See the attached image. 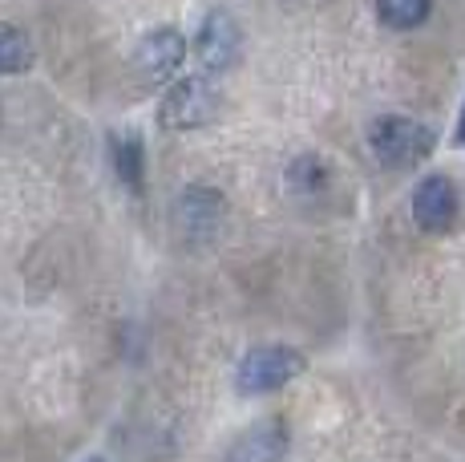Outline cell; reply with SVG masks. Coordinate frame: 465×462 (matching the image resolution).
<instances>
[{"mask_svg":"<svg viewBox=\"0 0 465 462\" xmlns=\"http://www.w3.org/2000/svg\"><path fill=\"white\" fill-rule=\"evenodd\" d=\"M433 142V130L417 118H405V114H389L369 126V146L384 166H417L421 158H429Z\"/></svg>","mask_w":465,"mask_h":462,"instance_id":"cell-1","label":"cell"},{"mask_svg":"<svg viewBox=\"0 0 465 462\" xmlns=\"http://www.w3.org/2000/svg\"><path fill=\"white\" fill-rule=\"evenodd\" d=\"M303 373V357L288 345H263V349H252L243 361H239V389L243 394H272V389L288 386L292 377Z\"/></svg>","mask_w":465,"mask_h":462,"instance_id":"cell-2","label":"cell"},{"mask_svg":"<svg viewBox=\"0 0 465 462\" xmlns=\"http://www.w3.org/2000/svg\"><path fill=\"white\" fill-rule=\"evenodd\" d=\"M219 110V90L207 77H183L170 85L163 97V126L166 130H194L203 122H211V114Z\"/></svg>","mask_w":465,"mask_h":462,"instance_id":"cell-3","label":"cell"},{"mask_svg":"<svg viewBox=\"0 0 465 462\" xmlns=\"http://www.w3.org/2000/svg\"><path fill=\"white\" fill-rule=\"evenodd\" d=\"M239 25L231 21V13H207V21L199 25V37H194V53H199L203 69L207 74H223L239 61Z\"/></svg>","mask_w":465,"mask_h":462,"instance_id":"cell-4","label":"cell"},{"mask_svg":"<svg viewBox=\"0 0 465 462\" xmlns=\"http://www.w3.org/2000/svg\"><path fill=\"white\" fill-rule=\"evenodd\" d=\"M413 216L425 231H450L458 219V191L445 175H429L413 191Z\"/></svg>","mask_w":465,"mask_h":462,"instance_id":"cell-5","label":"cell"},{"mask_svg":"<svg viewBox=\"0 0 465 462\" xmlns=\"http://www.w3.org/2000/svg\"><path fill=\"white\" fill-rule=\"evenodd\" d=\"M288 450V426L283 422H259L231 447L227 462H280Z\"/></svg>","mask_w":465,"mask_h":462,"instance_id":"cell-6","label":"cell"},{"mask_svg":"<svg viewBox=\"0 0 465 462\" xmlns=\"http://www.w3.org/2000/svg\"><path fill=\"white\" fill-rule=\"evenodd\" d=\"M183 37H178L174 29H158V33H150L146 41H142V49H138V61H142V69H146V77H154V82H166V77H174L178 74V65H183Z\"/></svg>","mask_w":465,"mask_h":462,"instance_id":"cell-7","label":"cell"},{"mask_svg":"<svg viewBox=\"0 0 465 462\" xmlns=\"http://www.w3.org/2000/svg\"><path fill=\"white\" fill-rule=\"evenodd\" d=\"M178 211H183V224L186 227H194V224L214 227V224H219V216H223V199L214 191H207V186H194V191L183 195Z\"/></svg>","mask_w":465,"mask_h":462,"instance_id":"cell-8","label":"cell"},{"mask_svg":"<svg viewBox=\"0 0 465 462\" xmlns=\"http://www.w3.org/2000/svg\"><path fill=\"white\" fill-rule=\"evenodd\" d=\"M377 13L389 29H417L429 16V0H377Z\"/></svg>","mask_w":465,"mask_h":462,"instance_id":"cell-9","label":"cell"},{"mask_svg":"<svg viewBox=\"0 0 465 462\" xmlns=\"http://www.w3.org/2000/svg\"><path fill=\"white\" fill-rule=\"evenodd\" d=\"M29 37L13 25H0V74H21L29 65Z\"/></svg>","mask_w":465,"mask_h":462,"instance_id":"cell-10","label":"cell"},{"mask_svg":"<svg viewBox=\"0 0 465 462\" xmlns=\"http://www.w3.org/2000/svg\"><path fill=\"white\" fill-rule=\"evenodd\" d=\"M114 166H118L122 183H126L130 191H138V186H142V142L134 135L114 142Z\"/></svg>","mask_w":465,"mask_h":462,"instance_id":"cell-11","label":"cell"},{"mask_svg":"<svg viewBox=\"0 0 465 462\" xmlns=\"http://www.w3.org/2000/svg\"><path fill=\"white\" fill-rule=\"evenodd\" d=\"M458 142H465V110H461V126H458Z\"/></svg>","mask_w":465,"mask_h":462,"instance_id":"cell-12","label":"cell"},{"mask_svg":"<svg viewBox=\"0 0 465 462\" xmlns=\"http://www.w3.org/2000/svg\"><path fill=\"white\" fill-rule=\"evenodd\" d=\"M89 462H102V458H89Z\"/></svg>","mask_w":465,"mask_h":462,"instance_id":"cell-13","label":"cell"}]
</instances>
